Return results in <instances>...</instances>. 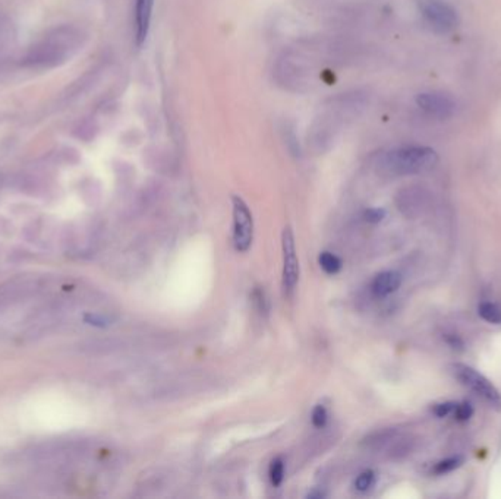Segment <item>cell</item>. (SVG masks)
I'll use <instances>...</instances> for the list:
<instances>
[{"instance_id":"ba28073f","label":"cell","mask_w":501,"mask_h":499,"mask_svg":"<svg viewBox=\"0 0 501 499\" xmlns=\"http://www.w3.org/2000/svg\"><path fill=\"white\" fill-rule=\"evenodd\" d=\"M398 204L399 208L402 209V213H405L409 217H416L423 213V209L428 208L430 193L423 188H418V186L406 188L399 193Z\"/></svg>"},{"instance_id":"d6986e66","label":"cell","mask_w":501,"mask_h":499,"mask_svg":"<svg viewBox=\"0 0 501 499\" xmlns=\"http://www.w3.org/2000/svg\"><path fill=\"white\" fill-rule=\"evenodd\" d=\"M386 216V211L382 208H370L365 211L363 214V218H365L368 223H379Z\"/></svg>"},{"instance_id":"2e32d148","label":"cell","mask_w":501,"mask_h":499,"mask_svg":"<svg viewBox=\"0 0 501 499\" xmlns=\"http://www.w3.org/2000/svg\"><path fill=\"white\" fill-rule=\"evenodd\" d=\"M311 420H312V425H314L315 428L323 429V428L327 425V420H328L327 408H326L323 404L315 405L312 413H311Z\"/></svg>"},{"instance_id":"4fadbf2b","label":"cell","mask_w":501,"mask_h":499,"mask_svg":"<svg viewBox=\"0 0 501 499\" xmlns=\"http://www.w3.org/2000/svg\"><path fill=\"white\" fill-rule=\"evenodd\" d=\"M268 475H270L271 485L275 488H279L283 483V479H284V461H283V459L277 457V459H275L271 461L270 468H268Z\"/></svg>"},{"instance_id":"7a4b0ae2","label":"cell","mask_w":501,"mask_h":499,"mask_svg":"<svg viewBox=\"0 0 501 499\" xmlns=\"http://www.w3.org/2000/svg\"><path fill=\"white\" fill-rule=\"evenodd\" d=\"M78 36L69 27H60L44 36L29 50L27 62L33 66L52 68L64 64L77 50Z\"/></svg>"},{"instance_id":"3957f363","label":"cell","mask_w":501,"mask_h":499,"mask_svg":"<svg viewBox=\"0 0 501 499\" xmlns=\"http://www.w3.org/2000/svg\"><path fill=\"white\" fill-rule=\"evenodd\" d=\"M453 375L458 378L462 385L469 388L470 391L481 397L488 405H491L495 410H501V396L497 388L479 372L474 368L462 365V363H454L451 366Z\"/></svg>"},{"instance_id":"6da1fadb","label":"cell","mask_w":501,"mask_h":499,"mask_svg":"<svg viewBox=\"0 0 501 499\" xmlns=\"http://www.w3.org/2000/svg\"><path fill=\"white\" fill-rule=\"evenodd\" d=\"M438 156L430 147H402L384 153L378 158V169L389 176H409L431 170Z\"/></svg>"},{"instance_id":"52a82bcc","label":"cell","mask_w":501,"mask_h":499,"mask_svg":"<svg viewBox=\"0 0 501 499\" xmlns=\"http://www.w3.org/2000/svg\"><path fill=\"white\" fill-rule=\"evenodd\" d=\"M416 104L421 110L435 119H449L456 112V103L442 91H428L416 96Z\"/></svg>"},{"instance_id":"277c9868","label":"cell","mask_w":501,"mask_h":499,"mask_svg":"<svg viewBox=\"0 0 501 499\" xmlns=\"http://www.w3.org/2000/svg\"><path fill=\"white\" fill-rule=\"evenodd\" d=\"M423 20L438 34H447L459 24V15L444 0H423L421 3Z\"/></svg>"},{"instance_id":"5b68a950","label":"cell","mask_w":501,"mask_h":499,"mask_svg":"<svg viewBox=\"0 0 501 499\" xmlns=\"http://www.w3.org/2000/svg\"><path fill=\"white\" fill-rule=\"evenodd\" d=\"M233 245L238 252H248L254 240V220L245 201L233 196Z\"/></svg>"},{"instance_id":"8992f818","label":"cell","mask_w":501,"mask_h":499,"mask_svg":"<svg viewBox=\"0 0 501 499\" xmlns=\"http://www.w3.org/2000/svg\"><path fill=\"white\" fill-rule=\"evenodd\" d=\"M283 248V287L286 293H292L299 281V260L296 255L295 237L291 227H286L282 236Z\"/></svg>"},{"instance_id":"9a60e30c","label":"cell","mask_w":501,"mask_h":499,"mask_svg":"<svg viewBox=\"0 0 501 499\" xmlns=\"http://www.w3.org/2000/svg\"><path fill=\"white\" fill-rule=\"evenodd\" d=\"M375 483V473L372 470L362 472L355 480V489L358 492H368Z\"/></svg>"},{"instance_id":"5bb4252c","label":"cell","mask_w":501,"mask_h":499,"mask_svg":"<svg viewBox=\"0 0 501 499\" xmlns=\"http://www.w3.org/2000/svg\"><path fill=\"white\" fill-rule=\"evenodd\" d=\"M462 464H463L462 457H451V459L437 463L434 467V473L435 475H446V473L456 470V468H459Z\"/></svg>"},{"instance_id":"8fae6325","label":"cell","mask_w":501,"mask_h":499,"mask_svg":"<svg viewBox=\"0 0 501 499\" xmlns=\"http://www.w3.org/2000/svg\"><path fill=\"white\" fill-rule=\"evenodd\" d=\"M318 264H320L321 269L326 272V274L328 276H334L337 274V272L342 269L343 264H342V260L339 258L337 255H334L328 251H324L320 253V256H318Z\"/></svg>"},{"instance_id":"9c48e42d","label":"cell","mask_w":501,"mask_h":499,"mask_svg":"<svg viewBox=\"0 0 501 499\" xmlns=\"http://www.w3.org/2000/svg\"><path fill=\"white\" fill-rule=\"evenodd\" d=\"M154 0H136L135 2V41L143 45L148 37L151 18H153Z\"/></svg>"},{"instance_id":"e0dca14e","label":"cell","mask_w":501,"mask_h":499,"mask_svg":"<svg viewBox=\"0 0 501 499\" xmlns=\"http://www.w3.org/2000/svg\"><path fill=\"white\" fill-rule=\"evenodd\" d=\"M453 415H454V417H456L458 420H462V422H463V420L470 419V416L474 415V408H472V405H470L469 403L458 404L456 408H454Z\"/></svg>"},{"instance_id":"30bf717a","label":"cell","mask_w":501,"mask_h":499,"mask_svg":"<svg viewBox=\"0 0 501 499\" xmlns=\"http://www.w3.org/2000/svg\"><path fill=\"white\" fill-rule=\"evenodd\" d=\"M402 285V276L396 271L379 272L371 283V292L375 297H387L399 290Z\"/></svg>"},{"instance_id":"ac0fdd59","label":"cell","mask_w":501,"mask_h":499,"mask_svg":"<svg viewBox=\"0 0 501 499\" xmlns=\"http://www.w3.org/2000/svg\"><path fill=\"white\" fill-rule=\"evenodd\" d=\"M456 403H442L434 407V415L438 417H446L449 415H453L454 408H456Z\"/></svg>"},{"instance_id":"7c38bea8","label":"cell","mask_w":501,"mask_h":499,"mask_svg":"<svg viewBox=\"0 0 501 499\" xmlns=\"http://www.w3.org/2000/svg\"><path fill=\"white\" fill-rule=\"evenodd\" d=\"M478 313L484 321L495 325L501 324V308L495 304H491V301H484V304H481L478 308Z\"/></svg>"}]
</instances>
